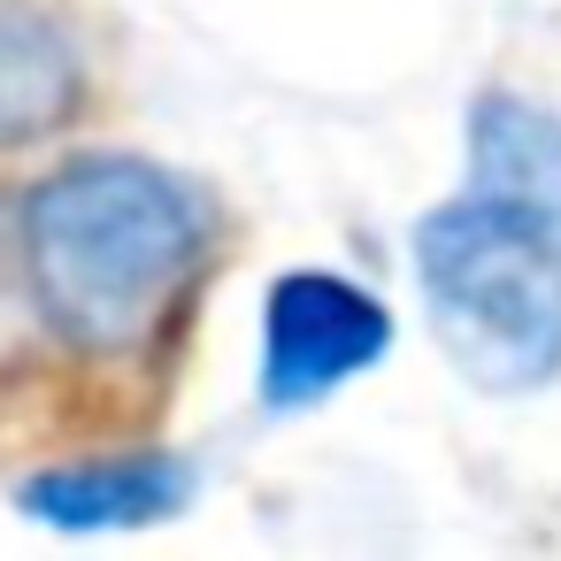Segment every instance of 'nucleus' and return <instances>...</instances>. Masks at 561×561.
Here are the masks:
<instances>
[{
	"mask_svg": "<svg viewBox=\"0 0 561 561\" xmlns=\"http://www.w3.org/2000/svg\"><path fill=\"white\" fill-rule=\"evenodd\" d=\"M438 354L492 400L561 385V108L484 85L461 116V185L408 224Z\"/></svg>",
	"mask_w": 561,
	"mask_h": 561,
	"instance_id": "nucleus-1",
	"label": "nucleus"
},
{
	"mask_svg": "<svg viewBox=\"0 0 561 561\" xmlns=\"http://www.w3.org/2000/svg\"><path fill=\"white\" fill-rule=\"evenodd\" d=\"M224 201L185 162L70 147L16 193V247L39 339L78 362H131L170 339L224 254Z\"/></svg>",
	"mask_w": 561,
	"mask_h": 561,
	"instance_id": "nucleus-2",
	"label": "nucleus"
},
{
	"mask_svg": "<svg viewBox=\"0 0 561 561\" xmlns=\"http://www.w3.org/2000/svg\"><path fill=\"white\" fill-rule=\"evenodd\" d=\"M392 339L400 323L385 293H369L331 262H293L262 285V308H254V408L277 423L308 415L346 385H362L392 354Z\"/></svg>",
	"mask_w": 561,
	"mask_h": 561,
	"instance_id": "nucleus-3",
	"label": "nucleus"
},
{
	"mask_svg": "<svg viewBox=\"0 0 561 561\" xmlns=\"http://www.w3.org/2000/svg\"><path fill=\"white\" fill-rule=\"evenodd\" d=\"M9 500L32 530L55 538H139L201 500V461L185 446H93L24 469Z\"/></svg>",
	"mask_w": 561,
	"mask_h": 561,
	"instance_id": "nucleus-4",
	"label": "nucleus"
},
{
	"mask_svg": "<svg viewBox=\"0 0 561 561\" xmlns=\"http://www.w3.org/2000/svg\"><path fill=\"white\" fill-rule=\"evenodd\" d=\"M85 47L55 0H0V154L55 139L85 108Z\"/></svg>",
	"mask_w": 561,
	"mask_h": 561,
	"instance_id": "nucleus-5",
	"label": "nucleus"
},
{
	"mask_svg": "<svg viewBox=\"0 0 561 561\" xmlns=\"http://www.w3.org/2000/svg\"><path fill=\"white\" fill-rule=\"evenodd\" d=\"M39 339L32 285H24V247H16V201H0V354Z\"/></svg>",
	"mask_w": 561,
	"mask_h": 561,
	"instance_id": "nucleus-6",
	"label": "nucleus"
}]
</instances>
